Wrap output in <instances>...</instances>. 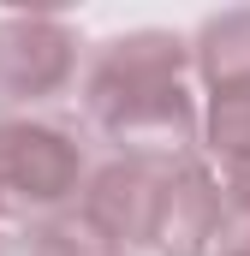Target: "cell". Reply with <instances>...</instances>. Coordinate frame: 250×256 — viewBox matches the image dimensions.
<instances>
[{
    "label": "cell",
    "mask_w": 250,
    "mask_h": 256,
    "mask_svg": "<svg viewBox=\"0 0 250 256\" xmlns=\"http://www.w3.org/2000/svg\"><path fill=\"white\" fill-rule=\"evenodd\" d=\"M190 42L173 30H131L84 60V120L120 161L179 167L196 155L202 114L185 90Z\"/></svg>",
    "instance_id": "6da1fadb"
},
{
    "label": "cell",
    "mask_w": 250,
    "mask_h": 256,
    "mask_svg": "<svg viewBox=\"0 0 250 256\" xmlns=\"http://www.w3.org/2000/svg\"><path fill=\"white\" fill-rule=\"evenodd\" d=\"M84 185V131L60 114L0 120V202L30 214H60Z\"/></svg>",
    "instance_id": "7a4b0ae2"
},
{
    "label": "cell",
    "mask_w": 250,
    "mask_h": 256,
    "mask_svg": "<svg viewBox=\"0 0 250 256\" xmlns=\"http://www.w3.org/2000/svg\"><path fill=\"white\" fill-rule=\"evenodd\" d=\"M84 78V36L78 24L48 12H12L0 18V108L36 114L60 102Z\"/></svg>",
    "instance_id": "3957f363"
},
{
    "label": "cell",
    "mask_w": 250,
    "mask_h": 256,
    "mask_svg": "<svg viewBox=\"0 0 250 256\" xmlns=\"http://www.w3.org/2000/svg\"><path fill=\"white\" fill-rule=\"evenodd\" d=\"M220 238H226V208H220L214 173L196 155L167 167L155 191V214H149V244L167 256H214Z\"/></svg>",
    "instance_id": "277c9868"
},
{
    "label": "cell",
    "mask_w": 250,
    "mask_h": 256,
    "mask_svg": "<svg viewBox=\"0 0 250 256\" xmlns=\"http://www.w3.org/2000/svg\"><path fill=\"white\" fill-rule=\"evenodd\" d=\"M161 173L167 167H143V161H108L90 191H84V214L114 238V244H149V214H155V191H161Z\"/></svg>",
    "instance_id": "5b68a950"
},
{
    "label": "cell",
    "mask_w": 250,
    "mask_h": 256,
    "mask_svg": "<svg viewBox=\"0 0 250 256\" xmlns=\"http://www.w3.org/2000/svg\"><path fill=\"white\" fill-rule=\"evenodd\" d=\"M190 66L202 72L208 96H226V90H250V6L244 12H220L196 30L190 42Z\"/></svg>",
    "instance_id": "8992f818"
},
{
    "label": "cell",
    "mask_w": 250,
    "mask_h": 256,
    "mask_svg": "<svg viewBox=\"0 0 250 256\" xmlns=\"http://www.w3.org/2000/svg\"><path fill=\"white\" fill-rule=\"evenodd\" d=\"M24 256H125L84 208H60V214H36L24 232Z\"/></svg>",
    "instance_id": "52a82bcc"
},
{
    "label": "cell",
    "mask_w": 250,
    "mask_h": 256,
    "mask_svg": "<svg viewBox=\"0 0 250 256\" xmlns=\"http://www.w3.org/2000/svg\"><path fill=\"white\" fill-rule=\"evenodd\" d=\"M202 149H208L214 161H244V155H250V90L208 96V114H202Z\"/></svg>",
    "instance_id": "ba28073f"
},
{
    "label": "cell",
    "mask_w": 250,
    "mask_h": 256,
    "mask_svg": "<svg viewBox=\"0 0 250 256\" xmlns=\"http://www.w3.org/2000/svg\"><path fill=\"white\" fill-rule=\"evenodd\" d=\"M214 256H250V232H226V238H220V250Z\"/></svg>",
    "instance_id": "9c48e42d"
},
{
    "label": "cell",
    "mask_w": 250,
    "mask_h": 256,
    "mask_svg": "<svg viewBox=\"0 0 250 256\" xmlns=\"http://www.w3.org/2000/svg\"><path fill=\"white\" fill-rule=\"evenodd\" d=\"M0 256H6V244H0Z\"/></svg>",
    "instance_id": "30bf717a"
},
{
    "label": "cell",
    "mask_w": 250,
    "mask_h": 256,
    "mask_svg": "<svg viewBox=\"0 0 250 256\" xmlns=\"http://www.w3.org/2000/svg\"><path fill=\"white\" fill-rule=\"evenodd\" d=\"M0 208H6V202H0Z\"/></svg>",
    "instance_id": "8fae6325"
}]
</instances>
